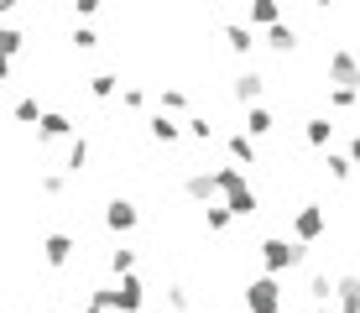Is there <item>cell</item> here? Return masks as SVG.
Here are the masks:
<instances>
[{
  "label": "cell",
  "mask_w": 360,
  "mask_h": 313,
  "mask_svg": "<svg viewBox=\"0 0 360 313\" xmlns=\"http://www.w3.org/2000/svg\"><path fill=\"white\" fill-rule=\"evenodd\" d=\"M303 261H308V245L303 241H288V235H266V241H262V267L271 272V277L303 267Z\"/></svg>",
  "instance_id": "6da1fadb"
},
{
  "label": "cell",
  "mask_w": 360,
  "mask_h": 313,
  "mask_svg": "<svg viewBox=\"0 0 360 313\" xmlns=\"http://www.w3.org/2000/svg\"><path fill=\"white\" fill-rule=\"evenodd\" d=\"M288 308V293H282V277H256L245 282V313H282Z\"/></svg>",
  "instance_id": "7a4b0ae2"
},
{
  "label": "cell",
  "mask_w": 360,
  "mask_h": 313,
  "mask_svg": "<svg viewBox=\"0 0 360 313\" xmlns=\"http://www.w3.org/2000/svg\"><path fill=\"white\" fill-rule=\"evenodd\" d=\"M324 230H329V209H324V204H303V209L292 215V241L314 245Z\"/></svg>",
  "instance_id": "3957f363"
},
{
  "label": "cell",
  "mask_w": 360,
  "mask_h": 313,
  "mask_svg": "<svg viewBox=\"0 0 360 313\" xmlns=\"http://www.w3.org/2000/svg\"><path fill=\"white\" fill-rule=\"evenodd\" d=\"M136 224H141V209H136L131 198H110L105 204V230L110 235H131Z\"/></svg>",
  "instance_id": "277c9868"
},
{
  "label": "cell",
  "mask_w": 360,
  "mask_h": 313,
  "mask_svg": "<svg viewBox=\"0 0 360 313\" xmlns=\"http://www.w3.org/2000/svg\"><path fill=\"white\" fill-rule=\"evenodd\" d=\"M73 250H79V241H73L68 230H53V235H42V261L53 272H63L68 261H73Z\"/></svg>",
  "instance_id": "5b68a950"
},
{
  "label": "cell",
  "mask_w": 360,
  "mask_h": 313,
  "mask_svg": "<svg viewBox=\"0 0 360 313\" xmlns=\"http://www.w3.org/2000/svg\"><path fill=\"white\" fill-rule=\"evenodd\" d=\"M141 308H146V282L131 272L115 282V313H141Z\"/></svg>",
  "instance_id": "8992f818"
},
{
  "label": "cell",
  "mask_w": 360,
  "mask_h": 313,
  "mask_svg": "<svg viewBox=\"0 0 360 313\" xmlns=\"http://www.w3.org/2000/svg\"><path fill=\"white\" fill-rule=\"evenodd\" d=\"M37 136H42V141H73V120L63 115V110H42Z\"/></svg>",
  "instance_id": "52a82bcc"
},
{
  "label": "cell",
  "mask_w": 360,
  "mask_h": 313,
  "mask_svg": "<svg viewBox=\"0 0 360 313\" xmlns=\"http://www.w3.org/2000/svg\"><path fill=\"white\" fill-rule=\"evenodd\" d=\"M225 47L235 58H251L256 53V27H251V21H230V27H225Z\"/></svg>",
  "instance_id": "ba28073f"
},
{
  "label": "cell",
  "mask_w": 360,
  "mask_h": 313,
  "mask_svg": "<svg viewBox=\"0 0 360 313\" xmlns=\"http://www.w3.org/2000/svg\"><path fill=\"white\" fill-rule=\"evenodd\" d=\"M355 73H360V58L350 47H334L329 53V84H355Z\"/></svg>",
  "instance_id": "9c48e42d"
},
{
  "label": "cell",
  "mask_w": 360,
  "mask_h": 313,
  "mask_svg": "<svg viewBox=\"0 0 360 313\" xmlns=\"http://www.w3.org/2000/svg\"><path fill=\"white\" fill-rule=\"evenodd\" d=\"M225 204H230V215H235V219H251L256 209H262V198H256V188H251V183H240V188H230V193H225Z\"/></svg>",
  "instance_id": "30bf717a"
},
{
  "label": "cell",
  "mask_w": 360,
  "mask_h": 313,
  "mask_svg": "<svg viewBox=\"0 0 360 313\" xmlns=\"http://www.w3.org/2000/svg\"><path fill=\"white\" fill-rule=\"evenodd\" d=\"M262 89H266V79H262V73H251V68L230 84V94L240 99V105H262Z\"/></svg>",
  "instance_id": "8fae6325"
},
{
  "label": "cell",
  "mask_w": 360,
  "mask_h": 313,
  "mask_svg": "<svg viewBox=\"0 0 360 313\" xmlns=\"http://www.w3.org/2000/svg\"><path fill=\"white\" fill-rule=\"evenodd\" d=\"M334 303H340V313H360V277H334Z\"/></svg>",
  "instance_id": "7c38bea8"
},
{
  "label": "cell",
  "mask_w": 360,
  "mask_h": 313,
  "mask_svg": "<svg viewBox=\"0 0 360 313\" xmlns=\"http://www.w3.org/2000/svg\"><path fill=\"white\" fill-rule=\"evenodd\" d=\"M146 136H152V141H162V146H172V141H178V136H183V125L172 120L167 110H157V115L146 120Z\"/></svg>",
  "instance_id": "4fadbf2b"
},
{
  "label": "cell",
  "mask_w": 360,
  "mask_h": 313,
  "mask_svg": "<svg viewBox=\"0 0 360 313\" xmlns=\"http://www.w3.org/2000/svg\"><path fill=\"white\" fill-rule=\"evenodd\" d=\"M266 47H271V53H282V58L297 53V27H292V21H277V27H266Z\"/></svg>",
  "instance_id": "5bb4252c"
},
{
  "label": "cell",
  "mask_w": 360,
  "mask_h": 313,
  "mask_svg": "<svg viewBox=\"0 0 360 313\" xmlns=\"http://www.w3.org/2000/svg\"><path fill=\"white\" fill-rule=\"evenodd\" d=\"M245 21H251V27H277L282 0H251V6H245Z\"/></svg>",
  "instance_id": "9a60e30c"
},
{
  "label": "cell",
  "mask_w": 360,
  "mask_h": 313,
  "mask_svg": "<svg viewBox=\"0 0 360 313\" xmlns=\"http://www.w3.org/2000/svg\"><path fill=\"white\" fill-rule=\"evenodd\" d=\"M245 131H251L256 141H262V136H271V131H277V115H271L266 105H245Z\"/></svg>",
  "instance_id": "2e32d148"
},
{
  "label": "cell",
  "mask_w": 360,
  "mask_h": 313,
  "mask_svg": "<svg viewBox=\"0 0 360 313\" xmlns=\"http://www.w3.org/2000/svg\"><path fill=\"white\" fill-rule=\"evenodd\" d=\"M89 141H84V136H73V141H68V152H63V172H68V178H79V172L84 167H89Z\"/></svg>",
  "instance_id": "e0dca14e"
},
{
  "label": "cell",
  "mask_w": 360,
  "mask_h": 313,
  "mask_svg": "<svg viewBox=\"0 0 360 313\" xmlns=\"http://www.w3.org/2000/svg\"><path fill=\"white\" fill-rule=\"evenodd\" d=\"M225 146H230V162H240V167H256V136H251V131H235Z\"/></svg>",
  "instance_id": "ac0fdd59"
},
{
  "label": "cell",
  "mask_w": 360,
  "mask_h": 313,
  "mask_svg": "<svg viewBox=\"0 0 360 313\" xmlns=\"http://www.w3.org/2000/svg\"><path fill=\"white\" fill-rule=\"evenodd\" d=\"M183 193L198 198V204H209V198L219 193V188H214V172H188V178H183Z\"/></svg>",
  "instance_id": "d6986e66"
},
{
  "label": "cell",
  "mask_w": 360,
  "mask_h": 313,
  "mask_svg": "<svg viewBox=\"0 0 360 313\" xmlns=\"http://www.w3.org/2000/svg\"><path fill=\"white\" fill-rule=\"evenodd\" d=\"M303 141H308V146H329V141H334V125H329V115L303 120Z\"/></svg>",
  "instance_id": "ffe728a7"
},
{
  "label": "cell",
  "mask_w": 360,
  "mask_h": 313,
  "mask_svg": "<svg viewBox=\"0 0 360 313\" xmlns=\"http://www.w3.org/2000/svg\"><path fill=\"white\" fill-rule=\"evenodd\" d=\"M230 224H235L230 204H204V230H209V235H225Z\"/></svg>",
  "instance_id": "44dd1931"
},
{
  "label": "cell",
  "mask_w": 360,
  "mask_h": 313,
  "mask_svg": "<svg viewBox=\"0 0 360 313\" xmlns=\"http://www.w3.org/2000/svg\"><path fill=\"white\" fill-rule=\"evenodd\" d=\"M324 167H329V178H334V183H350V178H355V162H350V152H334V146H329Z\"/></svg>",
  "instance_id": "7402d4cb"
},
{
  "label": "cell",
  "mask_w": 360,
  "mask_h": 313,
  "mask_svg": "<svg viewBox=\"0 0 360 313\" xmlns=\"http://www.w3.org/2000/svg\"><path fill=\"white\" fill-rule=\"evenodd\" d=\"M355 105H360L355 84H329V110H355Z\"/></svg>",
  "instance_id": "603a6c76"
},
{
  "label": "cell",
  "mask_w": 360,
  "mask_h": 313,
  "mask_svg": "<svg viewBox=\"0 0 360 313\" xmlns=\"http://www.w3.org/2000/svg\"><path fill=\"white\" fill-rule=\"evenodd\" d=\"M11 115H16V125H37V120H42V105H37L32 94H21L16 105H11Z\"/></svg>",
  "instance_id": "cb8c5ba5"
},
{
  "label": "cell",
  "mask_w": 360,
  "mask_h": 313,
  "mask_svg": "<svg viewBox=\"0 0 360 313\" xmlns=\"http://www.w3.org/2000/svg\"><path fill=\"white\" fill-rule=\"evenodd\" d=\"M110 272H115V277H131V272H136V250L115 245V250H110Z\"/></svg>",
  "instance_id": "d4e9b609"
},
{
  "label": "cell",
  "mask_w": 360,
  "mask_h": 313,
  "mask_svg": "<svg viewBox=\"0 0 360 313\" xmlns=\"http://www.w3.org/2000/svg\"><path fill=\"white\" fill-rule=\"evenodd\" d=\"M308 298H314V303H334V277H329V272H314V282H308Z\"/></svg>",
  "instance_id": "484cf974"
},
{
  "label": "cell",
  "mask_w": 360,
  "mask_h": 313,
  "mask_svg": "<svg viewBox=\"0 0 360 313\" xmlns=\"http://www.w3.org/2000/svg\"><path fill=\"white\" fill-rule=\"evenodd\" d=\"M89 94H94V99H115V94H120V79H115V73H94V79H89Z\"/></svg>",
  "instance_id": "4316f807"
},
{
  "label": "cell",
  "mask_w": 360,
  "mask_h": 313,
  "mask_svg": "<svg viewBox=\"0 0 360 313\" xmlns=\"http://www.w3.org/2000/svg\"><path fill=\"white\" fill-rule=\"evenodd\" d=\"M21 47H27V37L16 27H0V58H21Z\"/></svg>",
  "instance_id": "83f0119b"
},
{
  "label": "cell",
  "mask_w": 360,
  "mask_h": 313,
  "mask_svg": "<svg viewBox=\"0 0 360 313\" xmlns=\"http://www.w3.org/2000/svg\"><path fill=\"white\" fill-rule=\"evenodd\" d=\"M37 188H42L47 198H63L68 193V172H42V183H37Z\"/></svg>",
  "instance_id": "f1b7e54d"
},
{
  "label": "cell",
  "mask_w": 360,
  "mask_h": 313,
  "mask_svg": "<svg viewBox=\"0 0 360 313\" xmlns=\"http://www.w3.org/2000/svg\"><path fill=\"white\" fill-rule=\"evenodd\" d=\"M68 42L79 47V53H94V47H99V32H94V27H73V37H68Z\"/></svg>",
  "instance_id": "f546056e"
},
{
  "label": "cell",
  "mask_w": 360,
  "mask_h": 313,
  "mask_svg": "<svg viewBox=\"0 0 360 313\" xmlns=\"http://www.w3.org/2000/svg\"><path fill=\"white\" fill-rule=\"evenodd\" d=\"M183 136H193V141H209V136H214V125H209L204 115H193V120H183Z\"/></svg>",
  "instance_id": "4dcf8cb0"
},
{
  "label": "cell",
  "mask_w": 360,
  "mask_h": 313,
  "mask_svg": "<svg viewBox=\"0 0 360 313\" xmlns=\"http://www.w3.org/2000/svg\"><path fill=\"white\" fill-rule=\"evenodd\" d=\"M167 308H172V313H193V298H188V287H167Z\"/></svg>",
  "instance_id": "1f68e13d"
},
{
  "label": "cell",
  "mask_w": 360,
  "mask_h": 313,
  "mask_svg": "<svg viewBox=\"0 0 360 313\" xmlns=\"http://www.w3.org/2000/svg\"><path fill=\"white\" fill-rule=\"evenodd\" d=\"M162 110H167V115H178V110H188V94H183V89H162Z\"/></svg>",
  "instance_id": "d6a6232c"
},
{
  "label": "cell",
  "mask_w": 360,
  "mask_h": 313,
  "mask_svg": "<svg viewBox=\"0 0 360 313\" xmlns=\"http://www.w3.org/2000/svg\"><path fill=\"white\" fill-rule=\"evenodd\" d=\"M89 303H94V308H105V313H115V287H94Z\"/></svg>",
  "instance_id": "836d02e7"
},
{
  "label": "cell",
  "mask_w": 360,
  "mask_h": 313,
  "mask_svg": "<svg viewBox=\"0 0 360 313\" xmlns=\"http://www.w3.org/2000/svg\"><path fill=\"white\" fill-rule=\"evenodd\" d=\"M120 105L126 110H146V89H120Z\"/></svg>",
  "instance_id": "e575fe53"
},
{
  "label": "cell",
  "mask_w": 360,
  "mask_h": 313,
  "mask_svg": "<svg viewBox=\"0 0 360 313\" xmlns=\"http://www.w3.org/2000/svg\"><path fill=\"white\" fill-rule=\"evenodd\" d=\"M99 6H105V0H73V11H79V16H94Z\"/></svg>",
  "instance_id": "d590c367"
},
{
  "label": "cell",
  "mask_w": 360,
  "mask_h": 313,
  "mask_svg": "<svg viewBox=\"0 0 360 313\" xmlns=\"http://www.w3.org/2000/svg\"><path fill=\"white\" fill-rule=\"evenodd\" d=\"M350 162L360 167V131H355V141H350Z\"/></svg>",
  "instance_id": "8d00e7d4"
},
{
  "label": "cell",
  "mask_w": 360,
  "mask_h": 313,
  "mask_svg": "<svg viewBox=\"0 0 360 313\" xmlns=\"http://www.w3.org/2000/svg\"><path fill=\"white\" fill-rule=\"evenodd\" d=\"M11 63H16V58H0V84L11 79Z\"/></svg>",
  "instance_id": "74e56055"
},
{
  "label": "cell",
  "mask_w": 360,
  "mask_h": 313,
  "mask_svg": "<svg viewBox=\"0 0 360 313\" xmlns=\"http://www.w3.org/2000/svg\"><path fill=\"white\" fill-rule=\"evenodd\" d=\"M21 6V0H0V16H11V11H16Z\"/></svg>",
  "instance_id": "f35d334b"
},
{
  "label": "cell",
  "mask_w": 360,
  "mask_h": 313,
  "mask_svg": "<svg viewBox=\"0 0 360 313\" xmlns=\"http://www.w3.org/2000/svg\"><path fill=\"white\" fill-rule=\"evenodd\" d=\"M314 313H340V303H314Z\"/></svg>",
  "instance_id": "ab89813d"
},
{
  "label": "cell",
  "mask_w": 360,
  "mask_h": 313,
  "mask_svg": "<svg viewBox=\"0 0 360 313\" xmlns=\"http://www.w3.org/2000/svg\"><path fill=\"white\" fill-rule=\"evenodd\" d=\"M314 6H319V11H329V6H334V0H314Z\"/></svg>",
  "instance_id": "60d3db41"
},
{
  "label": "cell",
  "mask_w": 360,
  "mask_h": 313,
  "mask_svg": "<svg viewBox=\"0 0 360 313\" xmlns=\"http://www.w3.org/2000/svg\"><path fill=\"white\" fill-rule=\"evenodd\" d=\"M79 313H105V308H94V303H89V308H79Z\"/></svg>",
  "instance_id": "b9f144b4"
},
{
  "label": "cell",
  "mask_w": 360,
  "mask_h": 313,
  "mask_svg": "<svg viewBox=\"0 0 360 313\" xmlns=\"http://www.w3.org/2000/svg\"><path fill=\"white\" fill-rule=\"evenodd\" d=\"M355 89H360V73H355Z\"/></svg>",
  "instance_id": "7bdbcfd3"
}]
</instances>
